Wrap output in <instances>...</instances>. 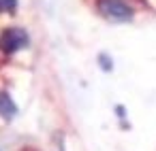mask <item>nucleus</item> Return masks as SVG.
Instances as JSON below:
<instances>
[{
    "mask_svg": "<svg viewBox=\"0 0 156 151\" xmlns=\"http://www.w3.org/2000/svg\"><path fill=\"white\" fill-rule=\"evenodd\" d=\"M98 11L111 22H128L133 17V9L124 0H98Z\"/></svg>",
    "mask_w": 156,
    "mask_h": 151,
    "instance_id": "2",
    "label": "nucleus"
},
{
    "mask_svg": "<svg viewBox=\"0 0 156 151\" xmlns=\"http://www.w3.org/2000/svg\"><path fill=\"white\" fill-rule=\"evenodd\" d=\"M30 39L26 34V30L22 28H7L2 34H0V51L5 53H15L24 47H28Z\"/></svg>",
    "mask_w": 156,
    "mask_h": 151,
    "instance_id": "1",
    "label": "nucleus"
},
{
    "mask_svg": "<svg viewBox=\"0 0 156 151\" xmlns=\"http://www.w3.org/2000/svg\"><path fill=\"white\" fill-rule=\"evenodd\" d=\"M17 7V0H0V13L2 11H13Z\"/></svg>",
    "mask_w": 156,
    "mask_h": 151,
    "instance_id": "4",
    "label": "nucleus"
},
{
    "mask_svg": "<svg viewBox=\"0 0 156 151\" xmlns=\"http://www.w3.org/2000/svg\"><path fill=\"white\" fill-rule=\"evenodd\" d=\"M101 66H103L105 70H109V68H111V64H109V58H107V55H101Z\"/></svg>",
    "mask_w": 156,
    "mask_h": 151,
    "instance_id": "5",
    "label": "nucleus"
},
{
    "mask_svg": "<svg viewBox=\"0 0 156 151\" xmlns=\"http://www.w3.org/2000/svg\"><path fill=\"white\" fill-rule=\"evenodd\" d=\"M15 113H17V106L11 100V96L9 94H0V115H2L5 119H13Z\"/></svg>",
    "mask_w": 156,
    "mask_h": 151,
    "instance_id": "3",
    "label": "nucleus"
}]
</instances>
